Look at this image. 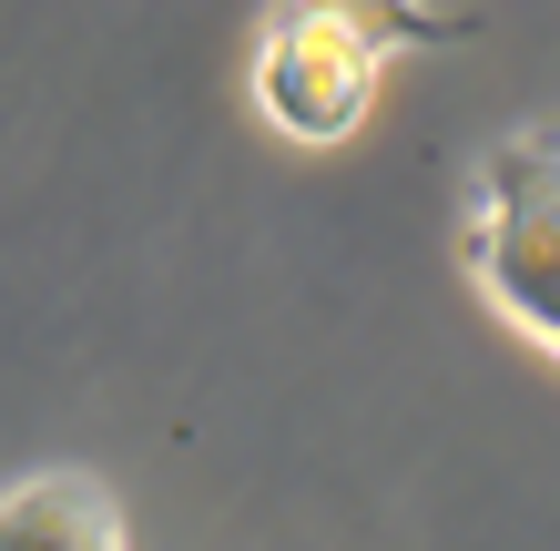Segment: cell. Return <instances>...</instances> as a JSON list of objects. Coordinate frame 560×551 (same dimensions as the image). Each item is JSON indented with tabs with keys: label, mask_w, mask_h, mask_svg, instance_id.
I'll use <instances>...</instances> for the list:
<instances>
[{
	"label": "cell",
	"mask_w": 560,
	"mask_h": 551,
	"mask_svg": "<svg viewBox=\"0 0 560 551\" xmlns=\"http://www.w3.org/2000/svg\"><path fill=\"white\" fill-rule=\"evenodd\" d=\"M0 551H122V510L92 470H42L0 491Z\"/></svg>",
	"instance_id": "cell-3"
},
{
	"label": "cell",
	"mask_w": 560,
	"mask_h": 551,
	"mask_svg": "<svg viewBox=\"0 0 560 551\" xmlns=\"http://www.w3.org/2000/svg\"><path fill=\"white\" fill-rule=\"evenodd\" d=\"M458 255H469L479 297L560 358V134L550 123H520L479 153Z\"/></svg>",
	"instance_id": "cell-1"
},
{
	"label": "cell",
	"mask_w": 560,
	"mask_h": 551,
	"mask_svg": "<svg viewBox=\"0 0 560 551\" xmlns=\"http://www.w3.org/2000/svg\"><path fill=\"white\" fill-rule=\"evenodd\" d=\"M377 61H387L377 11H337V0L276 11L266 42H255V113L285 144H347L377 103Z\"/></svg>",
	"instance_id": "cell-2"
}]
</instances>
